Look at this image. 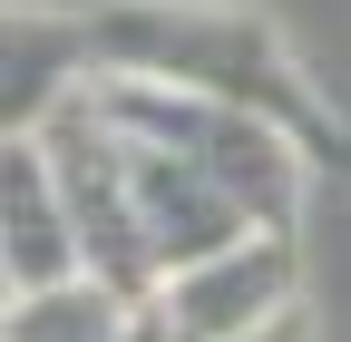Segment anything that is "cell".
Wrapping results in <instances>:
<instances>
[{"mask_svg": "<svg viewBox=\"0 0 351 342\" xmlns=\"http://www.w3.org/2000/svg\"><path fill=\"white\" fill-rule=\"evenodd\" d=\"M88 49L117 78H176V89L263 108L313 157L332 147V117L313 98V78L293 69L283 30L263 10H244V0H108V10H88Z\"/></svg>", "mask_w": 351, "mask_h": 342, "instance_id": "obj_1", "label": "cell"}, {"mask_svg": "<svg viewBox=\"0 0 351 342\" xmlns=\"http://www.w3.org/2000/svg\"><path fill=\"white\" fill-rule=\"evenodd\" d=\"M98 98H108V117L127 127V137L176 147V157H195L205 176H225L263 225H283V235L302 225L313 147H302L283 117L234 108V98H205V89H176V78H117V69H98Z\"/></svg>", "mask_w": 351, "mask_h": 342, "instance_id": "obj_2", "label": "cell"}, {"mask_svg": "<svg viewBox=\"0 0 351 342\" xmlns=\"http://www.w3.org/2000/svg\"><path fill=\"white\" fill-rule=\"evenodd\" d=\"M302 293V254L283 225H254L234 235L225 254H195V264L156 274L147 293V332L156 342H234V332H263L274 313H293Z\"/></svg>", "mask_w": 351, "mask_h": 342, "instance_id": "obj_3", "label": "cell"}, {"mask_svg": "<svg viewBox=\"0 0 351 342\" xmlns=\"http://www.w3.org/2000/svg\"><path fill=\"white\" fill-rule=\"evenodd\" d=\"M0 274H10V293H39V284H59V274H88L69 186H59L39 127H10V147H0Z\"/></svg>", "mask_w": 351, "mask_h": 342, "instance_id": "obj_4", "label": "cell"}, {"mask_svg": "<svg viewBox=\"0 0 351 342\" xmlns=\"http://www.w3.org/2000/svg\"><path fill=\"white\" fill-rule=\"evenodd\" d=\"M127 157H137V216H147V244H156V274L195 264V254H225L234 235L263 225L254 205H244L225 176H205L195 157L147 147V137H127Z\"/></svg>", "mask_w": 351, "mask_h": 342, "instance_id": "obj_5", "label": "cell"}, {"mask_svg": "<svg viewBox=\"0 0 351 342\" xmlns=\"http://www.w3.org/2000/svg\"><path fill=\"white\" fill-rule=\"evenodd\" d=\"M0 342H156V332H147V293H127L108 274H59L39 293H10Z\"/></svg>", "mask_w": 351, "mask_h": 342, "instance_id": "obj_6", "label": "cell"}, {"mask_svg": "<svg viewBox=\"0 0 351 342\" xmlns=\"http://www.w3.org/2000/svg\"><path fill=\"white\" fill-rule=\"evenodd\" d=\"M234 342H313V323H302V304H293V313H274L263 332H234Z\"/></svg>", "mask_w": 351, "mask_h": 342, "instance_id": "obj_7", "label": "cell"}]
</instances>
